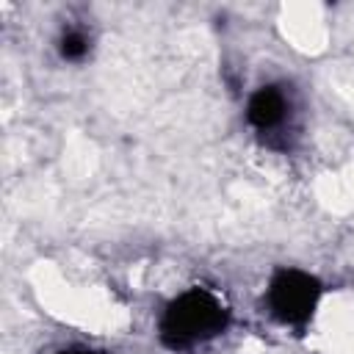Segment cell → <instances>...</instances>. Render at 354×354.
<instances>
[{
	"label": "cell",
	"instance_id": "1",
	"mask_svg": "<svg viewBox=\"0 0 354 354\" xmlns=\"http://www.w3.org/2000/svg\"><path fill=\"white\" fill-rule=\"evenodd\" d=\"M227 326H230L227 304L207 288H188L166 304L158 321V335L166 348L185 351L218 337Z\"/></svg>",
	"mask_w": 354,
	"mask_h": 354
},
{
	"label": "cell",
	"instance_id": "2",
	"mask_svg": "<svg viewBox=\"0 0 354 354\" xmlns=\"http://www.w3.org/2000/svg\"><path fill=\"white\" fill-rule=\"evenodd\" d=\"M321 282L301 271V268H279L274 271L268 290H266V307L268 313L293 329H304L310 318L315 315V307L321 301Z\"/></svg>",
	"mask_w": 354,
	"mask_h": 354
},
{
	"label": "cell",
	"instance_id": "3",
	"mask_svg": "<svg viewBox=\"0 0 354 354\" xmlns=\"http://www.w3.org/2000/svg\"><path fill=\"white\" fill-rule=\"evenodd\" d=\"M290 119H293L290 94L277 83L260 86L246 102V122L257 136L268 138V144H274V136H285V130H290Z\"/></svg>",
	"mask_w": 354,
	"mask_h": 354
},
{
	"label": "cell",
	"instance_id": "4",
	"mask_svg": "<svg viewBox=\"0 0 354 354\" xmlns=\"http://www.w3.org/2000/svg\"><path fill=\"white\" fill-rule=\"evenodd\" d=\"M88 47H91V39L86 36L83 28H64L61 36H58V53L64 61H83L88 55Z\"/></svg>",
	"mask_w": 354,
	"mask_h": 354
},
{
	"label": "cell",
	"instance_id": "5",
	"mask_svg": "<svg viewBox=\"0 0 354 354\" xmlns=\"http://www.w3.org/2000/svg\"><path fill=\"white\" fill-rule=\"evenodd\" d=\"M58 354H102V351H94V348H86V346H72V348H64Z\"/></svg>",
	"mask_w": 354,
	"mask_h": 354
}]
</instances>
